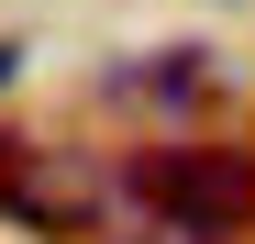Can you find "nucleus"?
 Here are the masks:
<instances>
[{
  "instance_id": "f257e3e1",
  "label": "nucleus",
  "mask_w": 255,
  "mask_h": 244,
  "mask_svg": "<svg viewBox=\"0 0 255 244\" xmlns=\"http://www.w3.org/2000/svg\"><path fill=\"white\" fill-rule=\"evenodd\" d=\"M133 200L178 233H233V222H255V155L244 144H144Z\"/></svg>"
},
{
  "instance_id": "f03ea898",
  "label": "nucleus",
  "mask_w": 255,
  "mask_h": 244,
  "mask_svg": "<svg viewBox=\"0 0 255 244\" xmlns=\"http://www.w3.org/2000/svg\"><path fill=\"white\" fill-rule=\"evenodd\" d=\"M22 178H33V144H22V133H0V200H22Z\"/></svg>"
},
{
  "instance_id": "7ed1b4c3",
  "label": "nucleus",
  "mask_w": 255,
  "mask_h": 244,
  "mask_svg": "<svg viewBox=\"0 0 255 244\" xmlns=\"http://www.w3.org/2000/svg\"><path fill=\"white\" fill-rule=\"evenodd\" d=\"M11 67H22V45H0V78H11Z\"/></svg>"
}]
</instances>
